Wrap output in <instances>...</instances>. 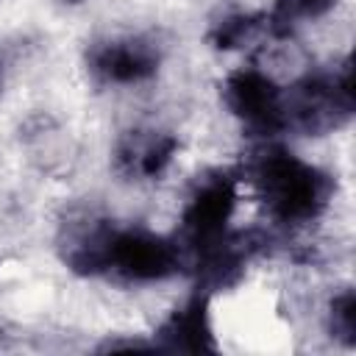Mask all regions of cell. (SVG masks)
Segmentation results:
<instances>
[{"instance_id":"1","label":"cell","mask_w":356,"mask_h":356,"mask_svg":"<svg viewBox=\"0 0 356 356\" xmlns=\"http://www.w3.org/2000/svg\"><path fill=\"white\" fill-rule=\"evenodd\" d=\"M248 181L267 214L281 225L314 222L337 192V184L325 170L284 147H264L253 153Z\"/></svg>"},{"instance_id":"2","label":"cell","mask_w":356,"mask_h":356,"mask_svg":"<svg viewBox=\"0 0 356 356\" xmlns=\"http://www.w3.org/2000/svg\"><path fill=\"white\" fill-rule=\"evenodd\" d=\"M353 108V70L350 61L342 58L328 70L309 72L284 92V128L306 136H323L348 125Z\"/></svg>"},{"instance_id":"3","label":"cell","mask_w":356,"mask_h":356,"mask_svg":"<svg viewBox=\"0 0 356 356\" xmlns=\"http://www.w3.org/2000/svg\"><path fill=\"white\" fill-rule=\"evenodd\" d=\"M184 267L178 242L139 225L111 222L103 248V275L131 284H150L175 275Z\"/></svg>"},{"instance_id":"4","label":"cell","mask_w":356,"mask_h":356,"mask_svg":"<svg viewBox=\"0 0 356 356\" xmlns=\"http://www.w3.org/2000/svg\"><path fill=\"white\" fill-rule=\"evenodd\" d=\"M239 200V178L231 170H209L197 175L186 206L181 211V234L178 248L181 256H192L200 248L217 242L236 211Z\"/></svg>"},{"instance_id":"5","label":"cell","mask_w":356,"mask_h":356,"mask_svg":"<svg viewBox=\"0 0 356 356\" xmlns=\"http://www.w3.org/2000/svg\"><path fill=\"white\" fill-rule=\"evenodd\" d=\"M225 108L253 134H278L284 128V92L256 67L231 72L222 83Z\"/></svg>"},{"instance_id":"6","label":"cell","mask_w":356,"mask_h":356,"mask_svg":"<svg viewBox=\"0 0 356 356\" xmlns=\"http://www.w3.org/2000/svg\"><path fill=\"white\" fill-rule=\"evenodd\" d=\"M161 67V50L147 36H114L92 42L86 70L97 83L131 86L150 81Z\"/></svg>"},{"instance_id":"7","label":"cell","mask_w":356,"mask_h":356,"mask_svg":"<svg viewBox=\"0 0 356 356\" xmlns=\"http://www.w3.org/2000/svg\"><path fill=\"white\" fill-rule=\"evenodd\" d=\"M261 248H264V236L256 231H225L217 242L200 248L186 259L200 289L211 295L214 289L234 286Z\"/></svg>"},{"instance_id":"8","label":"cell","mask_w":356,"mask_h":356,"mask_svg":"<svg viewBox=\"0 0 356 356\" xmlns=\"http://www.w3.org/2000/svg\"><path fill=\"white\" fill-rule=\"evenodd\" d=\"M211 295L197 289L184 306H178L153 334V348L156 350H170V353H214L217 339L211 328V312H209Z\"/></svg>"},{"instance_id":"9","label":"cell","mask_w":356,"mask_h":356,"mask_svg":"<svg viewBox=\"0 0 356 356\" xmlns=\"http://www.w3.org/2000/svg\"><path fill=\"white\" fill-rule=\"evenodd\" d=\"M178 153V139L156 128H134L114 147V170L125 181H156Z\"/></svg>"},{"instance_id":"10","label":"cell","mask_w":356,"mask_h":356,"mask_svg":"<svg viewBox=\"0 0 356 356\" xmlns=\"http://www.w3.org/2000/svg\"><path fill=\"white\" fill-rule=\"evenodd\" d=\"M114 220L81 211L58 228V256L78 275H103V248Z\"/></svg>"},{"instance_id":"11","label":"cell","mask_w":356,"mask_h":356,"mask_svg":"<svg viewBox=\"0 0 356 356\" xmlns=\"http://www.w3.org/2000/svg\"><path fill=\"white\" fill-rule=\"evenodd\" d=\"M264 31V14H250V11H228L220 19L211 22L209 28V44L214 50H236L256 39Z\"/></svg>"},{"instance_id":"12","label":"cell","mask_w":356,"mask_h":356,"mask_svg":"<svg viewBox=\"0 0 356 356\" xmlns=\"http://www.w3.org/2000/svg\"><path fill=\"white\" fill-rule=\"evenodd\" d=\"M337 0H275V6L264 14V31L273 36H289L306 19H317L328 14Z\"/></svg>"},{"instance_id":"13","label":"cell","mask_w":356,"mask_h":356,"mask_svg":"<svg viewBox=\"0 0 356 356\" xmlns=\"http://www.w3.org/2000/svg\"><path fill=\"white\" fill-rule=\"evenodd\" d=\"M328 331L345 348L356 345V295L353 289H339L328 303Z\"/></svg>"},{"instance_id":"14","label":"cell","mask_w":356,"mask_h":356,"mask_svg":"<svg viewBox=\"0 0 356 356\" xmlns=\"http://www.w3.org/2000/svg\"><path fill=\"white\" fill-rule=\"evenodd\" d=\"M61 3H70V6H75V3H83V0H61Z\"/></svg>"},{"instance_id":"15","label":"cell","mask_w":356,"mask_h":356,"mask_svg":"<svg viewBox=\"0 0 356 356\" xmlns=\"http://www.w3.org/2000/svg\"><path fill=\"white\" fill-rule=\"evenodd\" d=\"M0 86H3V70H0Z\"/></svg>"}]
</instances>
